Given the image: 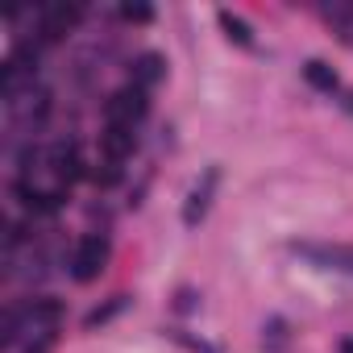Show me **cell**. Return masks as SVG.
Listing matches in <instances>:
<instances>
[{
	"label": "cell",
	"instance_id": "cell-9",
	"mask_svg": "<svg viewBox=\"0 0 353 353\" xmlns=\"http://www.w3.org/2000/svg\"><path fill=\"white\" fill-rule=\"evenodd\" d=\"M54 166H59V179L63 183H71V179H79V150L75 145H54Z\"/></svg>",
	"mask_w": 353,
	"mask_h": 353
},
{
	"label": "cell",
	"instance_id": "cell-13",
	"mask_svg": "<svg viewBox=\"0 0 353 353\" xmlns=\"http://www.w3.org/2000/svg\"><path fill=\"white\" fill-rule=\"evenodd\" d=\"M50 341H54V332H46V336H42V341H38V345H30V349H26V353H46V349H50Z\"/></svg>",
	"mask_w": 353,
	"mask_h": 353
},
{
	"label": "cell",
	"instance_id": "cell-5",
	"mask_svg": "<svg viewBox=\"0 0 353 353\" xmlns=\"http://www.w3.org/2000/svg\"><path fill=\"white\" fill-rule=\"evenodd\" d=\"M79 21V5H46L42 9V42H59L71 26Z\"/></svg>",
	"mask_w": 353,
	"mask_h": 353
},
{
	"label": "cell",
	"instance_id": "cell-6",
	"mask_svg": "<svg viewBox=\"0 0 353 353\" xmlns=\"http://www.w3.org/2000/svg\"><path fill=\"white\" fill-rule=\"evenodd\" d=\"M162 79H166V59L154 54V50H145V54L133 63V83H137L141 92H150V88L162 83Z\"/></svg>",
	"mask_w": 353,
	"mask_h": 353
},
{
	"label": "cell",
	"instance_id": "cell-11",
	"mask_svg": "<svg viewBox=\"0 0 353 353\" xmlns=\"http://www.w3.org/2000/svg\"><path fill=\"white\" fill-rule=\"evenodd\" d=\"M121 307H125V299H112L108 307H96V312L88 316V328H96V324H104V320H112V316H117Z\"/></svg>",
	"mask_w": 353,
	"mask_h": 353
},
{
	"label": "cell",
	"instance_id": "cell-12",
	"mask_svg": "<svg viewBox=\"0 0 353 353\" xmlns=\"http://www.w3.org/2000/svg\"><path fill=\"white\" fill-rule=\"evenodd\" d=\"M121 17H125V21H150L154 9H145V5H121Z\"/></svg>",
	"mask_w": 353,
	"mask_h": 353
},
{
	"label": "cell",
	"instance_id": "cell-2",
	"mask_svg": "<svg viewBox=\"0 0 353 353\" xmlns=\"http://www.w3.org/2000/svg\"><path fill=\"white\" fill-rule=\"evenodd\" d=\"M104 266H108V241L104 237H83L79 245H75V254H71V279L75 283H92V279H100L104 274Z\"/></svg>",
	"mask_w": 353,
	"mask_h": 353
},
{
	"label": "cell",
	"instance_id": "cell-3",
	"mask_svg": "<svg viewBox=\"0 0 353 353\" xmlns=\"http://www.w3.org/2000/svg\"><path fill=\"white\" fill-rule=\"evenodd\" d=\"M291 254L307 258L312 266L353 274V245H341V241H332V245H324V241H295V245H291Z\"/></svg>",
	"mask_w": 353,
	"mask_h": 353
},
{
	"label": "cell",
	"instance_id": "cell-14",
	"mask_svg": "<svg viewBox=\"0 0 353 353\" xmlns=\"http://www.w3.org/2000/svg\"><path fill=\"white\" fill-rule=\"evenodd\" d=\"M341 353H353V341H345V345H341Z\"/></svg>",
	"mask_w": 353,
	"mask_h": 353
},
{
	"label": "cell",
	"instance_id": "cell-8",
	"mask_svg": "<svg viewBox=\"0 0 353 353\" xmlns=\"http://www.w3.org/2000/svg\"><path fill=\"white\" fill-rule=\"evenodd\" d=\"M303 79H307V83H312L316 92H328V96H332V92L341 88V83H336V71H332L328 63H320V59H312V63L303 67Z\"/></svg>",
	"mask_w": 353,
	"mask_h": 353
},
{
	"label": "cell",
	"instance_id": "cell-7",
	"mask_svg": "<svg viewBox=\"0 0 353 353\" xmlns=\"http://www.w3.org/2000/svg\"><path fill=\"white\" fill-rule=\"evenodd\" d=\"M100 145H104V158L117 166V162H125V158L133 154V129H121V125H104V137H100Z\"/></svg>",
	"mask_w": 353,
	"mask_h": 353
},
{
	"label": "cell",
	"instance_id": "cell-10",
	"mask_svg": "<svg viewBox=\"0 0 353 353\" xmlns=\"http://www.w3.org/2000/svg\"><path fill=\"white\" fill-rule=\"evenodd\" d=\"M221 30H225V38H229V42H237V46H254V34H250V26H245L241 17L221 13Z\"/></svg>",
	"mask_w": 353,
	"mask_h": 353
},
{
	"label": "cell",
	"instance_id": "cell-1",
	"mask_svg": "<svg viewBox=\"0 0 353 353\" xmlns=\"http://www.w3.org/2000/svg\"><path fill=\"white\" fill-rule=\"evenodd\" d=\"M145 108H150V96H145L137 83H129V88H121V92L108 96V104H104V125L133 129V125L145 117Z\"/></svg>",
	"mask_w": 353,
	"mask_h": 353
},
{
	"label": "cell",
	"instance_id": "cell-4",
	"mask_svg": "<svg viewBox=\"0 0 353 353\" xmlns=\"http://www.w3.org/2000/svg\"><path fill=\"white\" fill-rule=\"evenodd\" d=\"M216 183H221V166H208L200 179H196V188H192V196H188V204H183V225H188V229H196V225L208 216L212 196H216Z\"/></svg>",
	"mask_w": 353,
	"mask_h": 353
}]
</instances>
